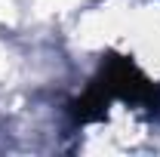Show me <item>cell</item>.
I'll return each mask as SVG.
<instances>
[{
	"instance_id": "obj_2",
	"label": "cell",
	"mask_w": 160,
	"mask_h": 157,
	"mask_svg": "<svg viewBox=\"0 0 160 157\" xmlns=\"http://www.w3.org/2000/svg\"><path fill=\"white\" fill-rule=\"evenodd\" d=\"M108 105H111V99L105 96L96 83H89L86 93L68 105V114H71V120H74L77 126H83V123H96V120H102L105 114H108Z\"/></svg>"
},
{
	"instance_id": "obj_1",
	"label": "cell",
	"mask_w": 160,
	"mask_h": 157,
	"mask_svg": "<svg viewBox=\"0 0 160 157\" xmlns=\"http://www.w3.org/2000/svg\"><path fill=\"white\" fill-rule=\"evenodd\" d=\"M92 83L108 99H123V102L139 105L145 111H160V86L151 77H145L142 68L132 59H126V56L111 53L102 62V68L92 77Z\"/></svg>"
}]
</instances>
